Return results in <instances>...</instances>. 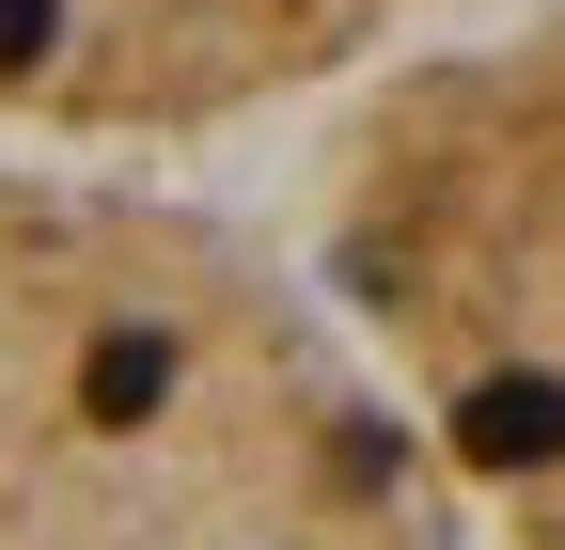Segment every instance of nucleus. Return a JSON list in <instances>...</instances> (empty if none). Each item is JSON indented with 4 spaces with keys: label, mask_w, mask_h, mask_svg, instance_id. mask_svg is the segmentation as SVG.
<instances>
[{
    "label": "nucleus",
    "mask_w": 565,
    "mask_h": 550,
    "mask_svg": "<svg viewBox=\"0 0 565 550\" xmlns=\"http://www.w3.org/2000/svg\"><path fill=\"white\" fill-rule=\"evenodd\" d=\"M440 0H0V142H173L377 63Z\"/></svg>",
    "instance_id": "nucleus-3"
},
{
    "label": "nucleus",
    "mask_w": 565,
    "mask_h": 550,
    "mask_svg": "<svg viewBox=\"0 0 565 550\" xmlns=\"http://www.w3.org/2000/svg\"><path fill=\"white\" fill-rule=\"evenodd\" d=\"M0 550H471V504L252 221L0 158Z\"/></svg>",
    "instance_id": "nucleus-1"
},
{
    "label": "nucleus",
    "mask_w": 565,
    "mask_h": 550,
    "mask_svg": "<svg viewBox=\"0 0 565 550\" xmlns=\"http://www.w3.org/2000/svg\"><path fill=\"white\" fill-rule=\"evenodd\" d=\"M330 284L503 550H565V17L424 47L330 142Z\"/></svg>",
    "instance_id": "nucleus-2"
}]
</instances>
